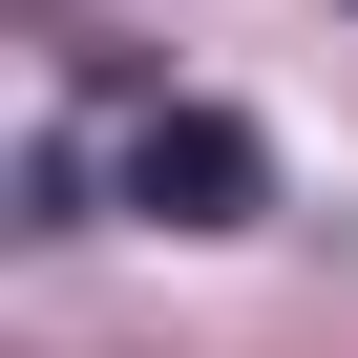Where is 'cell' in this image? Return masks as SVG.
I'll return each instance as SVG.
<instances>
[{"label":"cell","mask_w":358,"mask_h":358,"mask_svg":"<svg viewBox=\"0 0 358 358\" xmlns=\"http://www.w3.org/2000/svg\"><path fill=\"white\" fill-rule=\"evenodd\" d=\"M127 211L253 232V211H274V127H253V106H148V127H127Z\"/></svg>","instance_id":"obj_1"}]
</instances>
